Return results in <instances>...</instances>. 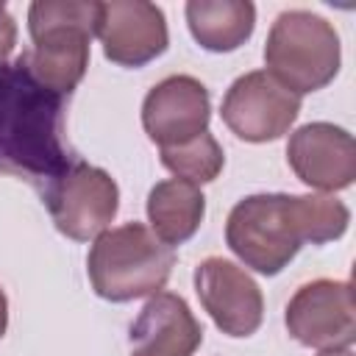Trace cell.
<instances>
[{
  "mask_svg": "<svg viewBox=\"0 0 356 356\" xmlns=\"http://www.w3.org/2000/svg\"><path fill=\"white\" fill-rule=\"evenodd\" d=\"M350 211L334 195L261 192L242 197L225 220V242L261 275H278L303 248L325 245L348 231Z\"/></svg>",
  "mask_w": 356,
  "mask_h": 356,
  "instance_id": "6da1fadb",
  "label": "cell"
},
{
  "mask_svg": "<svg viewBox=\"0 0 356 356\" xmlns=\"http://www.w3.org/2000/svg\"><path fill=\"white\" fill-rule=\"evenodd\" d=\"M75 161L64 145V97L33 78L25 53L0 64V175L42 195Z\"/></svg>",
  "mask_w": 356,
  "mask_h": 356,
  "instance_id": "7a4b0ae2",
  "label": "cell"
},
{
  "mask_svg": "<svg viewBox=\"0 0 356 356\" xmlns=\"http://www.w3.org/2000/svg\"><path fill=\"white\" fill-rule=\"evenodd\" d=\"M100 3L89 0H36L28 8L33 47L25 61L33 78L67 97L89 67V42L97 33Z\"/></svg>",
  "mask_w": 356,
  "mask_h": 356,
  "instance_id": "3957f363",
  "label": "cell"
},
{
  "mask_svg": "<svg viewBox=\"0 0 356 356\" xmlns=\"http://www.w3.org/2000/svg\"><path fill=\"white\" fill-rule=\"evenodd\" d=\"M172 267L175 250L142 222H122L103 231L86 256L95 295L111 303H128L161 292Z\"/></svg>",
  "mask_w": 356,
  "mask_h": 356,
  "instance_id": "277c9868",
  "label": "cell"
},
{
  "mask_svg": "<svg viewBox=\"0 0 356 356\" xmlns=\"http://www.w3.org/2000/svg\"><path fill=\"white\" fill-rule=\"evenodd\" d=\"M339 36L328 19L303 8L275 17L264 42V64L289 92L300 97L328 86L339 72Z\"/></svg>",
  "mask_w": 356,
  "mask_h": 356,
  "instance_id": "5b68a950",
  "label": "cell"
},
{
  "mask_svg": "<svg viewBox=\"0 0 356 356\" xmlns=\"http://www.w3.org/2000/svg\"><path fill=\"white\" fill-rule=\"evenodd\" d=\"M42 200L50 211V220L64 236L89 242L97 239L117 217L120 189L106 170L78 159L42 192Z\"/></svg>",
  "mask_w": 356,
  "mask_h": 356,
  "instance_id": "8992f818",
  "label": "cell"
},
{
  "mask_svg": "<svg viewBox=\"0 0 356 356\" xmlns=\"http://www.w3.org/2000/svg\"><path fill=\"white\" fill-rule=\"evenodd\" d=\"M286 331L295 342L317 350L350 348L356 339V303L348 281L317 278L289 298L284 312Z\"/></svg>",
  "mask_w": 356,
  "mask_h": 356,
  "instance_id": "52a82bcc",
  "label": "cell"
},
{
  "mask_svg": "<svg viewBox=\"0 0 356 356\" xmlns=\"http://www.w3.org/2000/svg\"><path fill=\"white\" fill-rule=\"evenodd\" d=\"M300 114V97L278 83L267 70L239 75L220 106V117L231 134L245 142L281 139Z\"/></svg>",
  "mask_w": 356,
  "mask_h": 356,
  "instance_id": "ba28073f",
  "label": "cell"
},
{
  "mask_svg": "<svg viewBox=\"0 0 356 356\" xmlns=\"http://www.w3.org/2000/svg\"><path fill=\"white\" fill-rule=\"evenodd\" d=\"M195 292L214 325L228 337H250L264 317L259 284L234 261L209 256L195 267Z\"/></svg>",
  "mask_w": 356,
  "mask_h": 356,
  "instance_id": "9c48e42d",
  "label": "cell"
},
{
  "mask_svg": "<svg viewBox=\"0 0 356 356\" xmlns=\"http://www.w3.org/2000/svg\"><path fill=\"white\" fill-rule=\"evenodd\" d=\"M95 36L103 44V56L120 67H145L170 44L164 11L145 0L100 3Z\"/></svg>",
  "mask_w": 356,
  "mask_h": 356,
  "instance_id": "30bf717a",
  "label": "cell"
},
{
  "mask_svg": "<svg viewBox=\"0 0 356 356\" xmlns=\"http://www.w3.org/2000/svg\"><path fill=\"white\" fill-rule=\"evenodd\" d=\"M209 89L192 75H170L159 81L142 103V125L150 142L161 147L184 145L209 131Z\"/></svg>",
  "mask_w": 356,
  "mask_h": 356,
  "instance_id": "8fae6325",
  "label": "cell"
},
{
  "mask_svg": "<svg viewBox=\"0 0 356 356\" xmlns=\"http://www.w3.org/2000/svg\"><path fill=\"white\" fill-rule=\"evenodd\" d=\"M286 161L306 186L320 192L348 189L356 178L353 136L334 122L300 125L286 142Z\"/></svg>",
  "mask_w": 356,
  "mask_h": 356,
  "instance_id": "7c38bea8",
  "label": "cell"
},
{
  "mask_svg": "<svg viewBox=\"0 0 356 356\" xmlns=\"http://www.w3.org/2000/svg\"><path fill=\"white\" fill-rule=\"evenodd\" d=\"M128 342L131 356H192L203 342V328L181 295L156 292L131 323Z\"/></svg>",
  "mask_w": 356,
  "mask_h": 356,
  "instance_id": "4fadbf2b",
  "label": "cell"
},
{
  "mask_svg": "<svg viewBox=\"0 0 356 356\" xmlns=\"http://www.w3.org/2000/svg\"><path fill=\"white\" fill-rule=\"evenodd\" d=\"M184 14L195 42L211 53L242 47L256 28V6L248 0H189Z\"/></svg>",
  "mask_w": 356,
  "mask_h": 356,
  "instance_id": "5bb4252c",
  "label": "cell"
},
{
  "mask_svg": "<svg viewBox=\"0 0 356 356\" xmlns=\"http://www.w3.org/2000/svg\"><path fill=\"white\" fill-rule=\"evenodd\" d=\"M203 217H206V195L200 192V186L189 181L167 178L159 181L147 195L150 231L170 248L195 236Z\"/></svg>",
  "mask_w": 356,
  "mask_h": 356,
  "instance_id": "9a60e30c",
  "label": "cell"
},
{
  "mask_svg": "<svg viewBox=\"0 0 356 356\" xmlns=\"http://www.w3.org/2000/svg\"><path fill=\"white\" fill-rule=\"evenodd\" d=\"M159 156H161V164L175 178L189 181L195 186L214 181L222 172V164H225V153H222L220 142L209 131L195 136V139H189V142H184V145L161 147Z\"/></svg>",
  "mask_w": 356,
  "mask_h": 356,
  "instance_id": "2e32d148",
  "label": "cell"
},
{
  "mask_svg": "<svg viewBox=\"0 0 356 356\" xmlns=\"http://www.w3.org/2000/svg\"><path fill=\"white\" fill-rule=\"evenodd\" d=\"M14 44H17V22L8 14L6 3H0V64H6V58L14 50Z\"/></svg>",
  "mask_w": 356,
  "mask_h": 356,
  "instance_id": "e0dca14e",
  "label": "cell"
},
{
  "mask_svg": "<svg viewBox=\"0 0 356 356\" xmlns=\"http://www.w3.org/2000/svg\"><path fill=\"white\" fill-rule=\"evenodd\" d=\"M6 328H8V300H6V292L0 286V339H3Z\"/></svg>",
  "mask_w": 356,
  "mask_h": 356,
  "instance_id": "ac0fdd59",
  "label": "cell"
},
{
  "mask_svg": "<svg viewBox=\"0 0 356 356\" xmlns=\"http://www.w3.org/2000/svg\"><path fill=\"white\" fill-rule=\"evenodd\" d=\"M320 356H353V350L350 348H339V350H323Z\"/></svg>",
  "mask_w": 356,
  "mask_h": 356,
  "instance_id": "d6986e66",
  "label": "cell"
}]
</instances>
